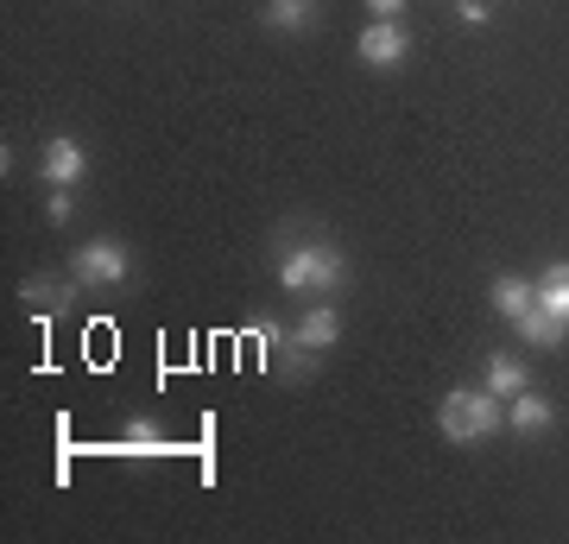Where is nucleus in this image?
<instances>
[{
  "label": "nucleus",
  "instance_id": "20e7f679",
  "mask_svg": "<svg viewBox=\"0 0 569 544\" xmlns=\"http://www.w3.org/2000/svg\"><path fill=\"white\" fill-rule=\"evenodd\" d=\"M355 51H361L367 70H399L411 58V26L406 20H367Z\"/></svg>",
  "mask_w": 569,
  "mask_h": 544
},
{
  "label": "nucleus",
  "instance_id": "f257e3e1",
  "mask_svg": "<svg viewBox=\"0 0 569 544\" xmlns=\"http://www.w3.org/2000/svg\"><path fill=\"white\" fill-rule=\"evenodd\" d=\"M279 285L298 298H336L348 285V254L323 235H284L279 247Z\"/></svg>",
  "mask_w": 569,
  "mask_h": 544
},
{
  "label": "nucleus",
  "instance_id": "9d476101",
  "mask_svg": "<svg viewBox=\"0 0 569 544\" xmlns=\"http://www.w3.org/2000/svg\"><path fill=\"white\" fill-rule=\"evenodd\" d=\"M114 456H133V463H152V456H164V437H159V424L146 418V412H133L121 431V444H114Z\"/></svg>",
  "mask_w": 569,
  "mask_h": 544
},
{
  "label": "nucleus",
  "instance_id": "ddd939ff",
  "mask_svg": "<svg viewBox=\"0 0 569 544\" xmlns=\"http://www.w3.org/2000/svg\"><path fill=\"white\" fill-rule=\"evenodd\" d=\"M317 20V0H266V26L272 32H305Z\"/></svg>",
  "mask_w": 569,
  "mask_h": 544
},
{
  "label": "nucleus",
  "instance_id": "f03ea898",
  "mask_svg": "<svg viewBox=\"0 0 569 544\" xmlns=\"http://www.w3.org/2000/svg\"><path fill=\"white\" fill-rule=\"evenodd\" d=\"M500 424H507V399H493L488 386H481V393L456 386V393H443V405H437V431H443V437H449L456 449L488 444Z\"/></svg>",
  "mask_w": 569,
  "mask_h": 544
},
{
  "label": "nucleus",
  "instance_id": "f8f14e48",
  "mask_svg": "<svg viewBox=\"0 0 569 544\" xmlns=\"http://www.w3.org/2000/svg\"><path fill=\"white\" fill-rule=\"evenodd\" d=\"M538 304L569 323V260H550L545 273H538Z\"/></svg>",
  "mask_w": 569,
  "mask_h": 544
},
{
  "label": "nucleus",
  "instance_id": "4468645a",
  "mask_svg": "<svg viewBox=\"0 0 569 544\" xmlns=\"http://www.w3.org/2000/svg\"><path fill=\"white\" fill-rule=\"evenodd\" d=\"M20 298H26V304H39V310H58V304H70L77 291H70L63 279H44V273H39V279H26V285H20Z\"/></svg>",
  "mask_w": 569,
  "mask_h": 544
},
{
  "label": "nucleus",
  "instance_id": "6e6552de",
  "mask_svg": "<svg viewBox=\"0 0 569 544\" xmlns=\"http://www.w3.org/2000/svg\"><path fill=\"white\" fill-rule=\"evenodd\" d=\"M507 424L512 431H519V437H538V431H550V424H557V405L545 399V393H519V399H507Z\"/></svg>",
  "mask_w": 569,
  "mask_h": 544
},
{
  "label": "nucleus",
  "instance_id": "0eeeda50",
  "mask_svg": "<svg viewBox=\"0 0 569 544\" xmlns=\"http://www.w3.org/2000/svg\"><path fill=\"white\" fill-rule=\"evenodd\" d=\"M488 304H493V310H500L507 323H519V317L531 310V304H538V279H519V273H500V279H493V291H488Z\"/></svg>",
  "mask_w": 569,
  "mask_h": 544
},
{
  "label": "nucleus",
  "instance_id": "7ed1b4c3",
  "mask_svg": "<svg viewBox=\"0 0 569 544\" xmlns=\"http://www.w3.org/2000/svg\"><path fill=\"white\" fill-rule=\"evenodd\" d=\"M70 273H77L82 285H127L133 279V254H127L121 241L96 235V241H82L77 254H70Z\"/></svg>",
  "mask_w": 569,
  "mask_h": 544
},
{
  "label": "nucleus",
  "instance_id": "f3484780",
  "mask_svg": "<svg viewBox=\"0 0 569 544\" xmlns=\"http://www.w3.org/2000/svg\"><path fill=\"white\" fill-rule=\"evenodd\" d=\"M406 7H411V0H367V13H373V20H406Z\"/></svg>",
  "mask_w": 569,
  "mask_h": 544
},
{
  "label": "nucleus",
  "instance_id": "1a4fd4ad",
  "mask_svg": "<svg viewBox=\"0 0 569 544\" xmlns=\"http://www.w3.org/2000/svg\"><path fill=\"white\" fill-rule=\"evenodd\" d=\"M512 329H519V343H531V348H563L569 343V323L557 317V310H545V304H531Z\"/></svg>",
  "mask_w": 569,
  "mask_h": 544
},
{
  "label": "nucleus",
  "instance_id": "9b49d317",
  "mask_svg": "<svg viewBox=\"0 0 569 544\" xmlns=\"http://www.w3.org/2000/svg\"><path fill=\"white\" fill-rule=\"evenodd\" d=\"M526 362H519V355H488V393L493 399H519V393H526Z\"/></svg>",
  "mask_w": 569,
  "mask_h": 544
},
{
  "label": "nucleus",
  "instance_id": "a211bd4d",
  "mask_svg": "<svg viewBox=\"0 0 569 544\" xmlns=\"http://www.w3.org/2000/svg\"><path fill=\"white\" fill-rule=\"evenodd\" d=\"M253 343H260V348H279V343H284V329H279V323H272V317H266L260 329H253Z\"/></svg>",
  "mask_w": 569,
  "mask_h": 544
},
{
  "label": "nucleus",
  "instance_id": "2eb2a0df",
  "mask_svg": "<svg viewBox=\"0 0 569 544\" xmlns=\"http://www.w3.org/2000/svg\"><path fill=\"white\" fill-rule=\"evenodd\" d=\"M70 216H77V197H70V190H63V184H51V202H44V222H70Z\"/></svg>",
  "mask_w": 569,
  "mask_h": 544
},
{
  "label": "nucleus",
  "instance_id": "dca6fc26",
  "mask_svg": "<svg viewBox=\"0 0 569 544\" xmlns=\"http://www.w3.org/2000/svg\"><path fill=\"white\" fill-rule=\"evenodd\" d=\"M456 20L462 26H488V0H456Z\"/></svg>",
  "mask_w": 569,
  "mask_h": 544
},
{
  "label": "nucleus",
  "instance_id": "39448f33",
  "mask_svg": "<svg viewBox=\"0 0 569 544\" xmlns=\"http://www.w3.org/2000/svg\"><path fill=\"white\" fill-rule=\"evenodd\" d=\"M336 336H342V317H336V304H310L305 317H298V329H291V343L305 348V355H323V348H336Z\"/></svg>",
  "mask_w": 569,
  "mask_h": 544
},
{
  "label": "nucleus",
  "instance_id": "423d86ee",
  "mask_svg": "<svg viewBox=\"0 0 569 544\" xmlns=\"http://www.w3.org/2000/svg\"><path fill=\"white\" fill-rule=\"evenodd\" d=\"M39 171H44V184H63V190H70V184H77L82 171H89V152H82V140H70V133H63V140L44 146Z\"/></svg>",
  "mask_w": 569,
  "mask_h": 544
}]
</instances>
